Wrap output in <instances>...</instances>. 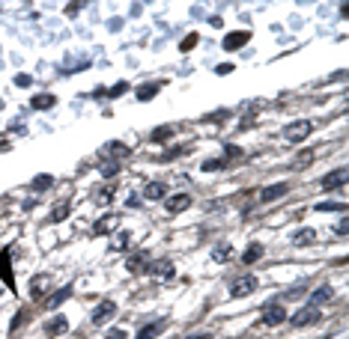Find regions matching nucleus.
<instances>
[{"label": "nucleus", "mask_w": 349, "mask_h": 339, "mask_svg": "<svg viewBox=\"0 0 349 339\" xmlns=\"http://www.w3.org/2000/svg\"><path fill=\"white\" fill-rule=\"evenodd\" d=\"M239 155H242V152H239V146H227V161H230V158H239Z\"/></svg>", "instance_id": "nucleus-39"}, {"label": "nucleus", "mask_w": 349, "mask_h": 339, "mask_svg": "<svg viewBox=\"0 0 349 339\" xmlns=\"http://www.w3.org/2000/svg\"><path fill=\"white\" fill-rule=\"evenodd\" d=\"M280 322H287V309H283V304H269L266 309H263V324L278 327Z\"/></svg>", "instance_id": "nucleus-4"}, {"label": "nucleus", "mask_w": 349, "mask_h": 339, "mask_svg": "<svg viewBox=\"0 0 349 339\" xmlns=\"http://www.w3.org/2000/svg\"><path fill=\"white\" fill-rule=\"evenodd\" d=\"M251 292H257V277L254 274H242V277H236L230 283V295L233 298H248Z\"/></svg>", "instance_id": "nucleus-1"}, {"label": "nucleus", "mask_w": 349, "mask_h": 339, "mask_svg": "<svg viewBox=\"0 0 349 339\" xmlns=\"http://www.w3.org/2000/svg\"><path fill=\"white\" fill-rule=\"evenodd\" d=\"M227 164H230L227 158H215V161H206V164H203V170H206V173H209V170H224Z\"/></svg>", "instance_id": "nucleus-29"}, {"label": "nucleus", "mask_w": 349, "mask_h": 339, "mask_svg": "<svg viewBox=\"0 0 349 339\" xmlns=\"http://www.w3.org/2000/svg\"><path fill=\"white\" fill-rule=\"evenodd\" d=\"M188 339H215V336H209V333H197V336H188Z\"/></svg>", "instance_id": "nucleus-43"}, {"label": "nucleus", "mask_w": 349, "mask_h": 339, "mask_svg": "<svg viewBox=\"0 0 349 339\" xmlns=\"http://www.w3.org/2000/svg\"><path fill=\"white\" fill-rule=\"evenodd\" d=\"M343 185H346V170H334L332 176L322 179V187H325V190H337V187H343Z\"/></svg>", "instance_id": "nucleus-14"}, {"label": "nucleus", "mask_w": 349, "mask_h": 339, "mask_svg": "<svg viewBox=\"0 0 349 339\" xmlns=\"http://www.w3.org/2000/svg\"><path fill=\"white\" fill-rule=\"evenodd\" d=\"M293 241H296V247H308V244L316 241V232L314 229H298L296 235H293Z\"/></svg>", "instance_id": "nucleus-21"}, {"label": "nucleus", "mask_w": 349, "mask_h": 339, "mask_svg": "<svg viewBox=\"0 0 349 339\" xmlns=\"http://www.w3.org/2000/svg\"><path fill=\"white\" fill-rule=\"evenodd\" d=\"M66 330H69L66 316H54L51 322L45 324V333H48V336H60V333H66Z\"/></svg>", "instance_id": "nucleus-15"}, {"label": "nucleus", "mask_w": 349, "mask_h": 339, "mask_svg": "<svg viewBox=\"0 0 349 339\" xmlns=\"http://www.w3.org/2000/svg\"><path fill=\"white\" fill-rule=\"evenodd\" d=\"M164 327H167V322H152V324H146V327H140L135 339H152V336H158Z\"/></svg>", "instance_id": "nucleus-18"}, {"label": "nucleus", "mask_w": 349, "mask_h": 339, "mask_svg": "<svg viewBox=\"0 0 349 339\" xmlns=\"http://www.w3.org/2000/svg\"><path fill=\"white\" fill-rule=\"evenodd\" d=\"M69 211H72L69 200H60V203L54 205V211H51V217H48V221H51V223H60V221H66V217H69Z\"/></svg>", "instance_id": "nucleus-19"}, {"label": "nucleus", "mask_w": 349, "mask_h": 339, "mask_svg": "<svg viewBox=\"0 0 349 339\" xmlns=\"http://www.w3.org/2000/svg\"><path fill=\"white\" fill-rule=\"evenodd\" d=\"M114 316H117V304H114V301H102V304L93 309V324L102 327V324H107Z\"/></svg>", "instance_id": "nucleus-5"}, {"label": "nucleus", "mask_w": 349, "mask_h": 339, "mask_svg": "<svg viewBox=\"0 0 349 339\" xmlns=\"http://www.w3.org/2000/svg\"><path fill=\"white\" fill-rule=\"evenodd\" d=\"M287 190H290V185H287V182H278V185L263 187V190H260V203H275V200H280Z\"/></svg>", "instance_id": "nucleus-8"}, {"label": "nucleus", "mask_w": 349, "mask_h": 339, "mask_svg": "<svg viewBox=\"0 0 349 339\" xmlns=\"http://www.w3.org/2000/svg\"><path fill=\"white\" fill-rule=\"evenodd\" d=\"M188 205H191V197H188V193H170V197H164V208H167L170 214L185 211Z\"/></svg>", "instance_id": "nucleus-6"}, {"label": "nucleus", "mask_w": 349, "mask_h": 339, "mask_svg": "<svg viewBox=\"0 0 349 339\" xmlns=\"http://www.w3.org/2000/svg\"><path fill=\"white\" fill-rule=\"evenodd\" d=\"M334 232H337V235H346V221L337 223V226H334Z\"/></svg>", "instance_id": "nucleus-41"}, {"label": "nucleus", "mask_w": 349, "mask_h": 339, "mask_svg": "<svg viewBox=\"0 0 349 339\" xmlns=\"http://www.w3.org/2000/svg\"><path fill=\"white\" fill-rule=\"evenodd\" d=\"M158 89H161V84H143V86H138V102H149Z\"/></svg>", "instance_id": "nucleus-23"}, {"label": "nucleus", "mask_w": 349, "mask_h": 339, "mask_svg": "<svg viewBox=\"0 0 349 339\" xmlns=\"http://www.w3.org/2000/svg\"><path fill=\"white\" fill-rule=\"evenodd\" d=\"M143 197L146 200H161V197H167V185L164 182H149L143 187Z\"/></svg>", "instance_id": "nucleus-16"}, {"label": "nucleus", "mask_w": 349, "mask_h": 339, "mask_svg": "<svg viewBox=\"0 0 349 339\" xmlns=\"http://www.w3.org/2000/svg\"><path fill=\"white\" fill-rule=\"evenodd\" d=\"M248 42H251V33H248V30H239V33H227L221 45H224V51H236V48H242Z\"/></svg>", "instance_id": "nucleus-9"}, {"label": "nucleus", "mask_w": 349, "mask_h": 339, "mask_svg": "<svg viewBox=\"0 0 349 339\" xmlns=\"http://www.w3.org/2000/svg\"><path fill=\"white\" fill-rule=\"evenodd\" d=\"M316 211H346V205L343 203H319Z\"/></svg>", "instance_id": "nucleus-31"}, {"label": "nucleus", "mask_w": 349, "mask_h": 339, "mask_svg": "<svg viewBox=\"0 0 349 339\" xmlns=\"http://www.w3.org/2000/svg\"><path fill=\"white\" fill-rule=\"evenodd\" d=\"M263 253H266L263 244H251V247L242 253V262H245V265H254V262H260V259H263Z\"/></svg>", "instance_id": "nucleus-20"}, {"label": "nucleus", "mask_w": 349, "mask_h": 339, "mask_svg": "<svg viewBox=\"0 0 349 339\" xmlns=\"http://www.w3.org/2000/svg\"><path fill=\"white\" fill-rule=\"evenodd\" d=\"M0 280L12 288L15 286V277H12V265H9V250H0Z\"/></svg>", "instance_id": "nucleus-12"}, {"label": "nucleus", "mask_w": 349, "mask_h": 339, "mask_svg": "<svg viewBox=\"0 0 349 339\" xmlns=\"http://www.w3.org/2000/svg\"><path fill=\"white\" fill-rule=\"evenodd\" d=\"M319 322H322V316H319V309H316V306H301L296 316L290 319L293 327H308V324H319Z\"/></svg>", "instance_id": "nucleus-2"}, {"label": "nucleus", "mask_w": 349, "mask_h": 339, "mask_svg": "<svg viewBox=\"0 0 349 339\" xmlns=\"http://www.w3.org/2000/svg\"><path fill=\"white\" fill-rule=\"evenodd\" d=\"M30 84H33L30 75H18V78H15V86H30Z\"/></svg>", "instance_id": "nucleus-37"}, {"label": "nucleus", "mask_w": 349, "mask_h": 339, "mask_svg": "<svg viewBox=\"0 0 349 339\" xmlns=\"http://www.w3.org/2000/svg\"><path fill=\"white\" fill-rule=\"evenodd\" d=\"M54 104H57V99H54L51 92H45V95H33V99H30V107H33V110H51Z\"/></svg>", "instance_id": "nucleus-17"}, {"label": "nucleus", "mask_w": 349, "mask_h": 339, "mask_svg": "<svg viewBox=\"0 0 349 339\" xmlns=\"http://www.w3.org/2000/svg\"><path fill=\"white\" fill-rule=\"evenodd\" d=\"M114 190H117V182H105V185H99L96 190H93V200L99 205H107L111 200H114Z\"/></svg>", "instance_id": "nucleus-11"}, {"label": "nucleus", "mask_w": 349, "mask_h": 339, "mask_svg": "<svg viewBox=\"0 0 349 339\" xmlns=\"http://www.w3.org/2000/svg\"><path fill=\"white\" fill-rule=\"evenodd\" d=\"M194 45H197V33H191L188 39H182V45H179V48H182V51H191Z\"/></svg>", "instance_id": "nucleus-34"}, {"label": "nucleus", "mask_w": 349, "mask_h": 339, "mask_svg": "<svg viewBox=\"0 0 349 339\" xmlns=\"http://www.w3.org/2000/svg\"><path fill=\"white\" fill-rule=\"evenodd\" d=\"M311 161H314V152H301V155L296 158V164H298V167H301V164H311Z\"/></svg>", "instance_id": "nucleus-36"}, {"label": "nucleus", "mask_w": 349, "mask_h": 339, "mask_svg": "<svg viewBox=\"0 0 349 339\" xmlns=\"http://www.w3.org/2000/svg\"><path fill=\"white\" fill-rule=\"evenodd\" d=\"M117 173H120V164H117V161H114V164H102V176H105L107 182H111Z\"/></svg>", "instance_id": "nucleus-30"}, {"label": "nucleus", "mask_w": 349, "mask_h": 339, "mask_svg": "<svg viewBox=\"0 0 349 339\" xmlns=\"http://www.w3.org/2000/svg\"><path fill=\"white\" fill-rule=\"evenodd\" d=\"M332 298H334V288H332V286H319V288L314 292V298H311V301H314L311 306H316V304H325V301H332Z\"/></svg>", "instance_id": "nucleus-22"}, {"label": "nucleus", "mask_w": 349, "mask_h": 339, "mask_svg": "<svg viewBox=\"0 0 349 339\" xmlns=\"http://www.w3.org/2000/svg\"><path fill=\"white\" fill-rule=\"evenodd\" d=\"M311 131H314V125H311L308 119H304V122H293V125L283 128V140H290V143H301Z\"/></svg>", "instance_id": "nucleus-3"}, {"label": "nucleus", "mask_w": 349, "mask_h": 339, "mask_svg": "<svg viewBox=\"0 0 349 339\" xmlns=\"http://www.w3.org/2000/svg\"><path fill=\"white\" fill-rule=\"evenodd\" d=\"M125 89H128V84H117L114 89H107V95H111V99H117V95H122Z\"/></svg>", "instance_id": "nucleus-35"}, {"label": "nucleus", "mask_w": 349, "mask_h": 339, "mask_svg": "<svg viewBox=\"0 0 349 339\" xmlns=\"http://www.w3.org/2000/svg\"><path fill=\"white\" fill-rule=\"evenodd\" d=\"M149 271L156 274V277H161V280H173V262L170 259H156V262H149Z\"/></svg>", "instance_id": "nucleus-10"}, {"label": "nucleus", "mask_w": 349, "mask_h": 339, "mask_svg": "<svg viewBox=\"0 0 349 339\" xmlns=\"http://www.w3.org/2000/svg\"><path fill=\"white\" fill-rule=\"evenodd\" d=\"M128 241H132V235H128V232H120L117 244H114V250H125V247H128Z\"/></svg>", "instance_id": "nucleus-32"}, {"label": "nucleus", "mask_w": 349, "mask_h": 339, "mask_svg": "<svg viewBox=\"0 0 349 339\" xmlns=\"http://www.w3.org/2000/svg\"><path fill=\"white\" fill-rule=\"evenodd\" d=\"M51 185H54L51 176H36L33 182H30V187H33V190H48Z\"/></svg>", "instance_id": "nucleus-27"}, {"label": "nucleus", "mask_w": 349, "mask_h": 339, "mask_svg": "<svg viewBox=\"0 0 349 339\" xmlns=\"http://www.w3.org/2000/svg\"><path fill=\"white\" fill-rule=\"evenodd\" d=\"M230 256H233V247H230V244H221V247L212 250V259H215V262H227Z\"/></svg>", "instance_id": "nucleus-26"}, {"label": "nucleus", "mask_w": 349, "mask_h": 339, "mask_svg": "<svg viewBox=\"0 0 349 339\" xmlns=\"http://www.w3.org/2000/svg\"><path fill=\"white\" fill-rule=\"evenodd\" d=\"M128 152H132V149H128L125 143H120V140H117V143H107V155H114V158H128Z\"/></svg>", "instance_id": "nucleus-25"}, {"label": "nucleus", "mask_w": 349, "mask_h": 339, "mask_svg": "<svg viewBox=\"0 0 349 339\" xmlns=\"http://www.w3.org/2000/svg\"><path fill=\"white\" fill-rule=\"evenodd\" d=\"M69 295H72V286L57 288L51 298H45V301H42V306H45V309H57V306L63 304V301H69Z\"/></svg>", "instance_id": "nucleus-13"}, {"label": "nucleus", "mask_w": 349, "mask_h": 339, "mask_svg": "<svg viewBox=\"0 0 349 339\" xmlns=\"http://www.w3.org/2000/svg\"><path fill=\"white\" fill-rule=\"evenodd\" d=\"M81 6H84V3H69V15H78V12H81Z\"/></svg>", "instance_id": "nucleus-42"}, {"label": "nucleus", "mask_w": 349, "mask_h": 339, "mask_svg": "<svg viewBox=\"0 0 349 339\" xmlns=\"http://www.w3.org/2000/svg\"><path fill=\"white\" fill-rule=\"evenodd\" d=\"M42 286H45V277H33V283H30V288H33V298H39V295H42V292H39Z\"/></svg>", "instance_id": "nucleus-33"}, {"label": "nucleus", "mask_w": 349, "mask_h": 339, "mask_svg": "<svg viewBox=\"0 0 349 339\" xmlns=\"http://www.w3.org/2000/svg\"><path fill=\"white\" fill-rule=\"evenodd\" d=\"M125 268H128L132 274H146V271H149V253H146V250L132 253V256H128V262H125Z\"/></svg>", "instance_id": "nucleus-7"}, {"label": "nucleus", "mask_w": 349, "mask_h": 339, "mask_svg": "<svg viewBox=\"0 0 349 339\" xmlns=\"http://www.w3.org/2000/svg\"><path fill=\"white\" fill-rule=\"evenodd\" d=\"M114 226H117V217H111V214H107V217H102V221L93 226V232H96V235H105V232H111Z\"/></svg>", "instance_id": "nucleus-24"}, {"label": "nucleus", "mask_w": 349, "mask_h": 339, "mask_svg": "<svg viewBox=\"0 0 349 339\" xmlns=\"http://www.w3.org/2000/svg\"><path fill=\"white\" fill-rule=\"evenodd\" d=\"M170 137H173V128H170V125H164V128H156V131H152V140H156V143H164V140H170Z\"/></svg>", "instance_id": "nucleus-28"}, {"label": "nucleus", "mask_w": 349, "mask_h": 339, "mask_svg": "<svg viewBox=\"0 0 349 339\" xmlns=\"http://www.w3.org/2000/svg\"><path fill=\"white\" fill-rule=\"evenodd\" d=\"M105 339H128V336H125V333H122V330H111V333H107Z\"/></svg>", "instance_id": "nucleus-40"}, {"label": "nucleus", "mask_w": 349, "mask_h": 339, "mask_svg": "<svg viewBox=\"0 0 349 339\" xmlns=\"http://www.w3.org/2000/svg\"><path fill=\"white\" fill-rule=\"evenodd\" d=\"M215 71H218V75H230V71H233V66H230V63H221Z\"/></svg>", "instance_id": "nucleus-38"}]
</instances>
